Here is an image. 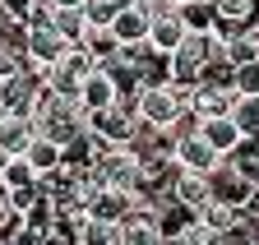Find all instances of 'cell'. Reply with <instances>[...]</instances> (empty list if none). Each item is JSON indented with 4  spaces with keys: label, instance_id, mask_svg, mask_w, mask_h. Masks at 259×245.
I'll use <instances>...</instances> for the list:
<instances>
[{
    "label": "cell",
    "instance_id": "4fadbf2b",
    "mask_svg": "<svg viewBox=\"0 0 259 245\" xmlns=\"http://www.w3.org/2000/svg\"><path fill=\"white\" fill-rule=\"evenodd\" d=\"M171 158H176V167H181V171H194V176H208V171L222 162L218 153L199 139V130L185 134V139H176V153H171Z\"/></svg>",
    "mask_w": 259,
    "mask_h": 245
},
{
    "label": "cell",
    "instance_id": "484cf974",
    "mask_svg": "<svg viewBox=\"0 0 259 245\" xmlns=\"http://www.w3.org/2000/svg\"><path fill=\"white\" fill-rule=\"evenodd\" d=\"M232 125L245 139H259V97H236L232 102Z\"/></svg>",
    "mask_w": 259,
    "mask_h": 245
},
{
    "label": "cell",
    "instance_id": "9c48e42d",
    "mask_svg": "<svg viewBox=\"0 0 259 245\" xmlns=\"http://www.w3.org/2000/svg\"><path fill=\"white\" fill-rule=\"evenodd\" d=\"M135 130H139V116H130V111H120L116 102H111L107 111H97V116H88V134H97V139H107L111 148H125L130 139H135Z\"/></svg>",
    "mask_w": 259,
    "mask_h": 245
},
{
    "label": "cell",
    "instance_id": "6da1fadb",
    "mask_svg": "<svg viewBox=\"0 0 259 245\" xmlns=\"http://www.w3.org/2000/svg\"><path fill=\"white\" fill-rule=\"evenodd\" d=\"M213 60H222V42L213 33H185V42L171 51V83L194 88Z\"/></svg>",
    "mask_w": 259,
    "mask_h": 245
},
{
    "label": "cell",
    "instance_id": "4316f807",
    "mask_svg": "<svg viewBox=\"0 0 259 245\" xmlns=\"http://www.w3.org/2000/svg\"><path fill=\"white\" fill-rule=\"evenodd\" d=\"M232 93H236V97H259V60L232 70Z\"/></svg>",
    "mask_w": 259,
    "mask_h": 245
},
{
    "label": "cell",
    "instance_id": "8fae6325",
    "mask_svg": "<svg viewBox=\"0 0 259 245\" xmlns=\"http://www.w3.org/2000/svg\"><path fill=\"white\" fill-rule=\"evenodd\" d=\"M135 204H139V194H130V190H111V185H102L93 199H88V218H102V222H125L130 213H135Z\"/></svg>",
    "mask_w": 259,
    "mask_h": 245
},
{
    "label": "cell",
    "instance_id": "277c9868",
    "mask_svg": "<svg viewBox=\"0 0 259 245\" xmlns=\"http://www.w3.org/2000/svg\"><path fill=\"white\" fill-rule=\"evenodd\" d=\"M93 70H97L93 56H88L83 46H70V51H65L56 65L47 70V88H51V93H60V97H74V102H79V88H83V79H88Z\"/></svg>",
    "mask_w": 259,
    "mask_h": 245
},
{
    "label": "cell",
    "instance_id": "44dd1931",
    "mask_svg": "<svg viewBox=\"0 0 259 245\" xmlns=\"http://www.w3.org/2000/svg\"><path fill=\"white\" fill-rule=\"evenodd\" d=\"M176 14H181V23H185V33H213V28H218L213 0H185Z\"/></svg>",
    "mask_w": 259,
    "mask_h": 245
},
{
    "label": "cell",
    "instance_id": "30bf717a",
    "mask_svg": "<svg viewBox=\"0 0 259 245\" xmlns=\"http://www.w3.org/2000/svg\"><path fill=\"white\" fill-rule=\"evenodd\" d=\"M65 51H70V46H65V37L56 33V28H28L23 56H28V65H32V70H42V74H47V70L56 65Z\"/></svg>",
    "mask_w": 259,
    "mask_h": 245
},
{
    "label": "cell",
    "instance_id": "5b68a950",
    "mask_svg": "<svg viewBox=\"0 0 259 245\" xmlns=\"http://www.w3.org/2000/svg\"><path fill=\"white\" fill-rule=\"evenodd\" d=\"M204 180H208V199H213V204H222V208H236V213H241V208L250 204V194L259 190L254 180H245L232 162H218Z\"/></svg>",
    "mask_w": 259,
    "mask_h": 245
},
{
    "label": "cell",
    "instance_id": "3957f363",
    "mask_svg": "<svg viewBox=\"0 0 259 245\" xmlns=\"http://www.w3.org/2000/svg\"><path fill=\"white\" fill-rule=\"evenodd\" d=\"M93 176L102 180V185H111V190H130V194H139L144 167H139V158H135L130 148H111V153H102V158H93Z\"/></svg>",
    "mask_w": 259,
    "mask_h": 245
},
{
    "label": "cell",
    "instance_id": "2e32d148",
    "mask_svg": "<svg viewBox=\"0 0 259 245\" xmlns=\"http://www.w3.org/2000/svg\"><path fill=\"white\" fill-rule=\"evenodd\" d=\"M116 97H120V93H116V83L107 79V70H93V74L83 79V88H79V107H83V116L107 111Z\"/></svg>",
    "mask_w": 259,
    "mask_h": 245
},
{
    "label": "cell",
    "instance_id": "7a4b0ae2",
    "mask_svg": "<svg viewBox=\"0 0 259 245\" xmlns=\"http://www.w3.org/2000/svg\"><path fill=\"white\" fill-rule=\"evenodd\" d=\"M190 93H194V88H181V83L139 88V125H148V130H171L176 120L190 111Z\"/></svg>",
    "mask_w": 259,
    "mask_h": 245
},
{
    "label": "cell",
    "instance_id": "5bb4252c",
    "mask_svg": "<svg viewBox=\"0 0 259 245\" xmlns=\"http://www.w3.org/2000/svg\"><path fill=\"white\" fill-rule=\"evenodd\" d=\"M111 37L120 46H148V10L144 5H120L111 19Z\"/></svg>",
    "mask_w": 259,
    "mask_h": 245
},
{
    "label": "cell",
    "instance_id": "d6a6232c",
    "mask_svg": "<svg viewBox=\"0 0 259 245\" xmlns=\"http://www.w3.org/2000/svg\"><path fill=\"white\" fill-rule=\"evenodd\" d=\"M0 23H5V19H0Z\"/></svg>",
    "mask_w": 259,
    "mask_h": 245
},
{
    "label": "cell",
    "instance_id": "52a82bcc",
    "mask_svg": "<svg viewBox=\"0 0 259 245\" xmlns=\"http://www.w3.org/2000/svg\"><path fill=\"white\" fill-rule=\"evenodd\" d=\"M181 42H185V23H181V14L167 10L162 0H153V5H148V46L162 51V56H171Z\"/></svg>",
    "mask_w": 259,
    "mask_h": 245
},
{
    "label": "cell",
    "instance_id": "f546056e",
    "mask_svg": "<svg viewBox=\"0 0 259 245\" xmlns=\"http://www.w3.org/2000/svg\"><path fill=\"white\" fill-rule=\"evenodd\" d=\"M10 162H14V158H10V153H5V148H0V171H5Z\"/></svg>",
    "mask_w": 259,
    "mask_h": 245
},
{
    "label": "cell",
    "instance_id": "83f0119b",
    "mask_svg": "<svg viewBox=\"0 0 259 245\" xmlns=\"http://www.w3.org/2000/svg\"><path fill=\"white\" fill-rule=\"evenodd\" d=\"M194 218H199L208 231H218V236H222L227 227H236V218H241V213H236V208H222V204H208L204 213H194Z\"/></svg>",
    "mask_w": 259,
    "mask_h": 245
},
{
    "label": "cell",
    "instance_id": "4dcf8cb0",
    "mask_svg": "<svg viewBox=\"0 0 259 245\" xmlns=\"http://www.w3.org/2000/svg\"><path fill=\"white\" fill-rule=\"evenodd\" d=\"M162 5H167V10H181V5H185V0H162Z\"/></svg>",
    "mask_w": 259,
    "mask_h": 245
},
{
    "label": "cell",
    "instance_id": "d6986e66",
    "mask_svg": "<svg viewBox=\"0 0 259 245\" xmlns=\"http://www.w3.org/2000/svg\"><path fill=\"white\" fill-rule=\"evenodd\" d=\"M23 162H28L32 171H37V176H47V171H56V167L65 162V148L37 134V139H32V143H28V153H23Z\"/></svg>",
    "mask_w": 259,
    "mask_h": 245
},
{
    "label": "cell",
    "instance_id": "9a60e30c",
    "mask_svg": "<svg viewBox=\"0 0 259 245\" xmlns=\"http://www.w3.org/2000/svg\"><path fill=\"white\" fill-rule=\"evenodd\" d=\"M199 139H204V143L218 153L222 162H227V158H232V153L245 143V134L232 125V116H218V120H199Z\"/></svg>",
    "mask_w": 259,
    "mask_h": 245
},
{
    "label": "cell",
    "instance_id": "ac0fdd59",
    "mask_svg": "<svg viewBox=\"0 0 259 245\" xmlns=\"http://www.w3.org/2000/svg\"><path fill=\"white\" fill-rule=\"evenodd\" d=\"M32 139H37V130H32V120H28V116H10L5 125H0V148H5L10 158H23Z\"/></svg>",
    "mask_w": 259,
    "mask_h": 245
},
{
    "label": "cell",
    "instance_id": "8992f818",
    "mask_svg": "<svg viewBox=\"0 0 259 245\" xmlns=\"http://www.w3.org/2000/svg\"><path fill=\"white\" fill-rule=\"evenodd\" d=\"M213 14H218L213 37L227 42L236 33H254L259 28V0H213Z\"/></svg>",
    "mask_w": 259,
    "mask_h": 245
},
{
    "label": "cell",
    "instance_id": "cb8c5ba5",
    "mask_svg": "<svg viewBox=\"0 0 259 245\" xmlns=\"http://www.w3.org/2000/svg\"><path fill=\"white\" fill-rule=\"evenodd\" d=\"M51 28L65 37V46H79V42L88 37V19H83V10H56Z\"/></svg>",
    "mask_w": 259,
    "mask_h": 245
},
{
    "label": "cell",
    "instance_id": "1f68e13d",
    "mask_svg": "<svg viewBox=\"0 0 259 245\" xmlns=\"http://www.w3.org/2000/svg\"><path fill=\"white\" fill-rule=\"evenodd\" d=\"M5 120H10V111H5V102H0V125H5Z\"/></svg>",
    "mask_w": 259,
    "mask_h": 245
},
{
    "label": "cell",
    "instance_id": "7c38bea8",
    "mask_svg": "<svg viewBox=\"0 0 259 245\" xmlns=\"http://www.w3.org/2000/svg\"><path fill=\"white\" fill-rule=\"evenodd\" d=\"M236 93L232 88H218V83H194L190 93V116L194 120H218V116H232Z\"/></svg>",
    "mask_w": 259,
    "mask_h": 245
},
{
    "label": "cell",
    "instance_id": "603a6c76",
    "mask_svg": "<svg viewBox=\"0 0 259 245\" xmlns=\"http://www.w3.org/2000/svg\"><path fill=\"white\" fill-rule=\"evenodd\" d=\"M79 46L93 56V65H107V60H116V56H120V42L111 37V28H88V37H83Z\"/></svg>",
    "mask_w": 259,
    "mask_h": 245
},
{
    "label": "cell",
    "instance_id": "ba28073f",
    "mask_svg": "<svg viewBox=\"0 0 259 245\" xmlns=\"http://www.w3.org/2000/svg\"><path fill=\"white\" fill-rule=\"evenodd\" d=\"M47 88V74L42 70H23L14 79L0 83V102H5L10 116H32V102H37V93Z\"/></svg>",
    "mask_w": 259,
    "mask_h": 245
},
{
    "label": "cell",
    "instance_id": "ffe728a7",
    "mask_svg": "<svg viewBox=\"0 0 259 245\" xmlns=\"http://www.w3.org/2000/svg\"><path fill=\"white\" fill-rule=\"evenodd\" d=\"M116 236H120V227L116 222H102V218H79V227H74V245H116Z\"/></svg>",
    "mask_w": 259,
    "mask_h": 245
},
{
    "label": "cell",
    "instance_id": "f1b7e54d",
    "mask_svg": "<svg viewBox=\"0 0 259 245\" xmlns=\"http://www.w3.org/2000/svg\"><path fill=\"white\" fill-rule=\"evenodd\" d=\"M181 240H185V245H218V231H208V227H204L199 218H194V222H190V227L181 231Z\"/></svg>",
    "mask_w": 259,
    "mask_h": 245
},
{
    "label": "cell",
    "instance_id": "e0dca14e",
    "mask_svg": "<svg viewBox=\"0 0 259 245\" xmlns=\"http://www.w3.org/2000/svg\"><path fill=\"white\" fill-rule=\"evenodd\" d=\"M171 204L190 208V213H204L213 199H208V180L204 176H194V171H181L176 176V185H171Z\"/></svg>",
    "mask_w": 259,
    "mask_h": 245
},
{
    "label": "cell",
    "instance_id": "d4e9b609",
    "mask_svg": "<svg viewBox=\"0 0 259 245\" xmlns=\"http://www.w3.org/2000/svg\"><path fill=\"white\" fill-rule=\"evenodd\" d=\"M0 190H5V194H19V190H37V171H32L23 158H14L5 171H0Z\"/></svg>",
    "mask_w": 259,
    "mask_h": 245
},
{
    "label": "cell",
    "instance_id": "7402d4cb",
    "mask_svg": "<svg viewBox=\"0 0 259 245\" xmlns=\"http://www.w3.org/2000/svg\"><path fill=\"white\" fill-rule=\"evenodd\" d=\"M222 60H227L232 70L259 60V33H236V37H227V42H222Z\"/></svg>",
    "mask_w": 259,
    "mask_h": 245
}]
</instances>
